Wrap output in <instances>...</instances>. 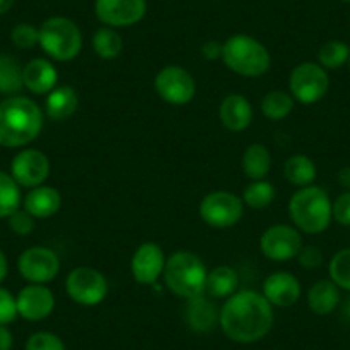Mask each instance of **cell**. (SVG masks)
Segmentation results:
<instances>
[{"mask_svg":"<svg viewBox=\"0 0 350 350\" xmlns=\"http://www.w3.org/2000/svg\"><path fill=\"white\" fill-rule=\"evenodd\" d=\"M218 325L232 342L254 343L270 333L273 308L262 294L254 291L237 292L221 308Z\"/></svg>","mask_w":350,"mask_h":350,"instance_id":"1","label":"cell"},{"mask_svg":"<svg viewBox=\"0 0 350 350\" xmlns=\"http://www.w3.org/2000/svg\"><path fill=\"white\" fill-rule=\"evenodd\" d=\"M43 129V112L26 96L0 102V146L21 148L33 143Z\"/></svg>","mask_w":350,"mask_h":350,"instance_id":"2","label":"cell"},{"mask_svg":"<svg viewBox=\"0 0 350 350\" xmlns=\"http://www.w3.org/2000/svg\"><path fill=\"white\" fill-rule=\"evenodd\" d=\"M208 270L203 259L189 251H177L167 259L163 270L165 285L172 294L191 301L206 292Z\"/></svg>","mask_w":350,"mask_h":350,"instance_id":"3","label":"cell"},{"mask_svg":"<svg viewBox=\"0 0 350 350\" xmlns=\"http://www.w3.org/2000/svg\"><path fill=\"white\" fill-rule=\"evenodd\" d=\"M332 204L328 193L321 187H301L288 203V213L295 228L306 234H323L333 218Z\"/></svg>","mask_w":350,"mask_h":350,"instance_id":"4","label":"cell"},{"mask_svg":"<svg viewBox=\"0 0 350 350\" xmlns=\"http://www.w3.org/2000/svg\"><path fill=\"white\" fill-rule=\"evenodd\" d=\"M224 64L239 76L259 77L268 72L271 57L267 46L249 35H234L224 43Z\"/></svg>","mask_w":350,"mask_h":350,"instance_id":"5","label":"cell"},{"mask_svg":"<svg viewBox=\"0 0 350 350\" xmlns=\"http://www.w3.org/2000/svg\"><path fill=\"white\" fill-rule=\"evenodd\" d=\"M40 46L53 60L67 62L79 55L83 49V35L72 19L53 16L40 26Z\"/></svg>","mask_w":350,"mask_h":350,"instance_id":"6","label":"cell"},{"mask_svg":"<svg viewBox=\"0 0 350 350\" xmlns=\"http://www.w3.org/2000/svg\"><path fill=\"white\" fill-rule=\"evenodd\" d=\"M291 93L304 105H312L325 98L329 90V77L319 64L302 62L291 74Z\"/></svg>","mask_w":350,"mask_h":350,"instance_id":"7","label":"cell"},{"mask_svg":"<svg viewBox=\"0 0 350 350\" xmlns=\"http://www.w3.org/2000/svg\"><path fill=\"white\" fill-rule=\"evenodd\" d=\"M244 213V201L227 191L206 194L200 203V217L213 228H230Z\"/></svg>","mask_w":350,"mask_h":350,"instance_id":"8","label":"cell"},{"mask_svg":"<svg viewBox=\"0 0 350 350\" xmlns=\"http://www.w3.org/2000/svg\"><path fill=\"white\" fill-rule=\"evenodd\" d=\"M66 288L76 304L98 306L109 294V282L102 271L90 267H79L69 273Z\"/></svg>","mask_w":350,"mask_h":350,"instance_id":"9","label":"cell"},{"mask_svg":"<svg viewBox=\"0 0 350 350\" xmlns=\"http://www.w3.org/2000/svg\"><path fill=\"white\" fill-rule=\"evenodd\" d=\"M154 90L170 105H186L196 95V83L189 70L180 66H167L154 77Z\"/></svg>","mask_w":350,"mask_h":350,"instance_id":"10","label":"cell"},{"mask_svg":"<svg viewBox=\"0 0 350 350\" xmlns=\"http://www.w3.org/2000/svg\"><path fill=\"white\" fill-rule=\"evenodd\" d=\"M19 273L29 284H49L59 275L60 259L55 251L49 247H29L19 256Z\"/></svg>","mask_w":350,"mask_h":350,"instance_id":"11","label":"cell"},{"mask_svg":"<svg viewBox=\"0 0 350 350\" xmlns=\"http://www.w3.org/2000/svg\"><path fill=\"white\" fill-rule=\"evenodd\" d=\"M146 0H95V14L110 28H129L146 16Z\"/></svg>","mask_w":350,"mask_h":350,"instance_id":"12","label":"cell"},{"mask_svg":"<svg viewBox=\"0 0 350 350\" xmlns=\"http://www.w3.org/2000/svg\"><path fill=\"white\" fill-rule=\"evenodd\" d=\"M302 249V237L291 225L278 224L267 228L261 235V251L271 261H291Z\"/></svg>","mask_w":350,"mask_h":350,"instance_id":"13","label":"cell"},{"mask_svg":"<svg viewBox=\"0 0 350 350\" xmlns=\"http://www.w3.org/2000/svg\"><path fill=\"white\" fill-rule=\"evenodd\" d=\"M49 174L50 161L46 154L40 150L28 148V150L19 151L12 160L11 175L21 187L33 189V187L43 186Z\"/></svg>","mask_w":350,"mask_h":350,"instance_id":"14","label":"cell"},{"mask_svg":"<svg viewBox=\"0 0 350 350\" xmlns=\"http://www.w3.org/2000/svg\"><path fill=\"white\" fill-rule=\"evenodd\" d=\"M165 262L167 259L163 249L154 242H144L136 249L131 259V273L137 284L153 285L163 275Z\"/></svg>","mask_w":350,"mask_h":350,"instance_id":"15","label":"cell"},{"mask_svg":"<svg viewBox=\"0 0 350 350\" xmlns=\"http://www.w3.org/2000/svg\"><path fill=\"white\" fill-rule=\"evenodd\" d=\"M18 314L28 321H42L49 318L55 308L53 292L46 285L29 284L16 297Z\"/></svg>","mask_w":350,"mask_h":350,"instance_id":"16","label":"cell"},{"mask_svg":"<svg viewBox=\"0 0 350 350\" xmlns=\"http://www.w3.org/2000/svg\"><path fill=\"white\" fill-rule=\"evenodd\" d=\"M262 295L271 306L291 308L301 297V284L297 278L287 271H277L270 275L262 284Z\"/></svg>","mask_w":350,"mask_h":350,"instance_id":"17","label":"cell"},{"mask_svg":"<svg viewBox=\"0 0 350 350\" xmlns=\"http://www.w3.org/2000/svg\"><path fill=\"white\" fill-rule=\"evenodd\" d=\"M23 79H25V88H28L31 93L49 95L52 90H55L59 72L49 60L33 59L23 69Z\"/></svg>","mask_w":350,"mask_h":350,"instance_id":"18","label":"cell"},{"mask_svg":"<svg viewBox=\"0 0 350 350\" xmlns=\"http://www.w3.org/2000/svg\"><path fill=\"white\" fill-rule=\"evenodd\" d=\"M25 210L28 211L31 217L40 218H50L60 210L62 206V196L55 187L50 186H38L33 187L25 198Z\"/></svg>","mask_w":350,"mask_h":350,"instance_id":"19","label":"cell"},{"mask_svg":"<svg viewBox=\"0 0 350 350\" xmlns=\"http://www.w3.org/2000/svg\"><path fill=\"white\" fill-rule=\"evenodd\" d=\"M220 120L232 133L247 129L252 120V107L242 95L225 96L220 105Z\"/></svg>","mask_w":350,"mask_h":350,"instance_id":"20","label":"cell"},{"mask_svg":"<svg viewBox=\"0 0 350 350\" xmlns=\"http://www.w3.org/2000/svg\"><path fill=\"white\" fill-rule=\"evenodd\" d=\"M220 312H217L213 302L204 295L187 301L186 321L189 328L196 333H210L217 326Z\"/></svg>","mask_w":350,"mask_h":350,"instance_id":"21","label":"cell"},{"mask_svg":"<svg viewBox=\"0 0 350 350\" xmlns=\"http://www.w3.org/2000/svg\"><path fill=\"white\" fill-rule=\"evenodd\" d=\"M77 107H79V96H77L76 90L70 86H60L52 90L46 96L45 112L52 120H67L76 113Z\"/></svg>","mask_w":350,"mask_h":350,"instance_id":"22","label":"cell"},{"mask_svg":"<svg viewBox=\"0 0 350 350\" xmlns=\"http://www.w3.org/2000/svg\"><path fill=\"white\" fill-rule=\"evenodd\" d=\"M340 302V291L332 280H319L309 288L308 306L314 314L326 316L336 309Z\"/></svg>","mask_w":350,"mask_h":350,"instance_id":"23","label":"cell"},{"mask_svg":"<svg viewBox=\"0 0 350 350\" xmlns=\"http://www.w3.org/2000/svg\"><path fill=\"white\" fill-rule=\"evenodd\" d=\"M271 168V153L265 144L254 143L242 154V170L252 180H262Z\"/></svg>","mask_w":350,"mask_h":350,"instance_id":"24","label":"cell"},{"mask_svg":"<svg viewBox=\"0 0 350 350\" xmlns=\"http://www.w3.org/2000/svg\"><path fill=\"white\" fill-rule=\"evenodd\" d=\"M23 69L16 57L0 53V95L16 96L23 88H25V79H23Z\"/></svg>","mask_w":350,"mask_h":350,"instance_id":"25","label":"cell"},{"mask_svg":"<svg viewBox=\"0 0 350 350\" xmlns=\"http://www.w3.org/2000/svg\"><path fill=\"white\" fill-rule=\"evenodd\" d=\"M239 287V275L230 267H218L208 271L206 292L215 299H225L235 294Z\"/></svg>","mask_w":350,"mask_h":350,"instance_id":"26","label":"cell"},{"mask_svg":"<svg viewBox=\"0 0 350 350\" xmlns=\"http://www.w3.org/2000/svg\"><path fill=\"white\" fill-rule=\"evenodd\" d=\"M285 179L297 187H308L316 179V165L306 154H294L285 161Z\"/></svg>","mask_w":350,"mask_h":350,"instance_id":"27","label":"cell"},{"mask_svg":"<svg viewBox=\"0 0 350 350\" xmlns=\"http://www.w3.org/2000/svg\"><path fill=\"white\" fill-rule=\"evenodd\" d=\"M92 45L96 55L105 60L117 59L124 49L122 36L116 31V28H110V26H103V28L96 29V33L93 35Z\"/></svg>","mask_w":350,"mask_h":350,"instance_id":"28","label":"cell"},{"mask_svg":"<svg viewBox=\"0 0 350 350\" xmlns=\"http://www.w3.org/2000/svg\"><path fill=\"white\" fill-rule=\"evenodd\" d=\"M11 174L0 172V218H9L21 206V189Z\"/></svg>","mask_w":350,"mask_h":350,"instance_id":"29","label":"cell"},{"mask_svg":"<svg viewBox=\"0 0 350 350\" xmlns=\"http://www.w3.org/2000/svg\"><path fill=\"white\" fill-rule=\"evenodd\" d=\"M261 110L270 120H282L294 110V96L282 90L268 93L261 102Z\"/></svg>","mask_w":350,"mask_h":350,"instance_id":"30","label":"cell"},{"mask_svg":"<svg viewBox=\"0 0 350 350\" xmlns=\"http://www.w3.org/2000/svg\"><path fill=\"white\" fill-rule=\"evenodd\" d=\"M350 46L340 40H329L319 49L318 60L319 66L326 70L340 69L349 60Z\"/></svg>","mask_w":350,"mask_h":350,"instance_id":"31","label":"cell"},{"mask_svg":"<svg viewBox=\"0 0 350 350\" xmlns=\"http://www.w3.org/2000/svg\"><path fill=\"white\" fill-rule=\"evenodd\" d=\"M275 200V187L273 184L267 183V180H252L244 191L242 201L247 204L252 210H262L268 208Z\"/></svg>","mask_w":350,"mask_h":350,"instance_id":"32","label":"cell"},{"mask_svg":"<svg viewBox=\"0 0 350 350\" xmlns=\"http://www.w3.org/2000/svg\"><path fill=\"white\" fill-rule=\"evenodd\" d=\"M329 278L338 288L350 292V249H342L329 261Z\"/></svg>","mask_w":350,"mask_h":350,"instance_id":"33","label":"cell"},{"mask_svg":"<svg viewBox=\"0 0 350 350\" xmlns=\"http://www.w3.org/2000/svg\"><path fill=\"white\" fill-rule=\"evenodd\" d=\"M11 40L18 49H33V46L40 45V28L29 25V23H21V25L14 26V29H12Z\"/></svg>","mask_w":350,"mask_h":350,"instance_id":"34","label":"cell"},{"mask_svg":"<svg viewBox=\"0 0 350 350\" xmlns=\"http://www.w3.org/2000/svg\"><path fill=\"white\" fill-rule=\"evenodd\" d=\"M26 350H67L59 335L50 332L33 333L26 342Z\"/></svg>","mask_w":350,"mask_h":350,"instance_id":"35","label":"cell"},{"mask_svg":"<svg viewBox=\"0 0 350 350\" xmlns=\"http://www.w3.org/2000/svg\"><path fill=\"white\" fill-rule=\"evenodd\" d=\"M18 316L16 297L9 291L0 287V326H8Z\"/></svg>","mask_w":350,"mask_h":350,"instance_id":"36","label":"cell"},{"mask_svg":"<svg viewBox=\"0 0 350 350\" xmlns=\"http://www.w3.org/2000/svg\"><path fill=\"white\" fill-rule=\"evenodd\" d=\"M9 227L14 234L25 237L35 230V217H31L26 210H18L9 217Z\"/></svg>","mask_w":350,"mask_h":350,"instance_id":"37","label":"cell"},{"mask_svg":"<svg viewBox=\"0 0 350 350\" xmlns=\"http://www.w3.org/2000/svg\"><path fill=\"white\" fill-rule=\"evenodd\" d=\"M332 213L333 220L338 221L340 225L350 227V191H345L336 198L335 203L332 204Z\"/></svg>","mask_w":350,"mask_h":350,"instance_id":"38","label":"cell"},{"mask_svg":"<svg viewBox=\"0 0 350 350\" xmlns=\"http://www.w3.org/2000/svg\"><path fill=\"white\" fill-rule=\"evenodd\" d=\"M297 261L306 270H314V268L321 267L323 254L314 245H302V249L297 254Z\"/></svg>","mask_w":350,"mask_h":350,"instance_id":"39","label":"cell"},{"mask_svg":"<svg viewBox=\"0 0 350 350\" xmlns=\"http://www.w3.org/2000/svg\"><path fill=\"white\" fill-rule=\"evenodd\" d=\"M221 53H224V43H218L215 40H210V42H206L201 46V55L208 60L220 59Z\"/></svg>","mask_w":350,"mask_h":350,"instance_id":"40","label":"cell"},{"mask_svg":"<svg viewBox=\"0 0 350 350\" xmlns=\"http://www.w3.org/2000/svg\"><path fill=\"white\" fill-rule=\"evenodd\" d=\"M14 336L8 326H0V350H12Z\"/></svg>","mask_w":350,"mask_h":350,"instance_id":"41","label":"cell"},{"mask_svg":"<svg viewBox=\"0 0 350 350\" xmlns=\"http://www.w3.org/2000/svg\"><path fill=\"white\" fill-rule=\"evenodd\" d=\"M336 179H338V184L343 189L350 191V167H343L336 175Z\"/></svg>","mask_w":350,"mask_h":350,"instance_id":"42","label":"cell"},{"mask_svg":"<svg viewBox=\"0 0 350 350\" xmlns=\"http://www.w3.org/2000/svg\"><path fill=\"white\" fill-rule=\"evenodd\" d=\"M8 271H9V262H8V258H5L4 251L0 249V282L4 280L5 277H8Z\"/></svg>","mask_w":350,"mask_h":350,"instance_id":"43","label":"cell"},{"mask_svg":"<svg viewBox=\"0 0 350 350\" xmlns=\"http://www.w3.org/2000/svg\"><path fill=\"white\" fill-rule=\"evenodd\" d=\"M12 5H14V0H0V16L11 11Z\"/></svg>","mask_w":350,"mask_h":350,"instance_id":"44","label":"cell"},{"mask_svg":"<svg viewBox=\"0 0 350 350\" xmlns=\"http://www.w3.org/2000/svg\"><path fill=\"white\" fill-rule=\"evenodd\" d=\"M342 2H345V4H350V0H342Z\"/></svg>","mask_w":350,"mask_h":350,"instance_id":"45","label":"cell"},{"mask_svg":"<svg viewBox=\"0 0 350 350\" xmlns=\"http://www.w3.org/2000/svg\"><path fill=\"white\" fill-rule=\"evenodd\" d=\"M349 64H350V55H349Z\"/></svg>","mask_w":350,"mask_h":350,"instance_id":"46","label":"cell"}]
</instances>
